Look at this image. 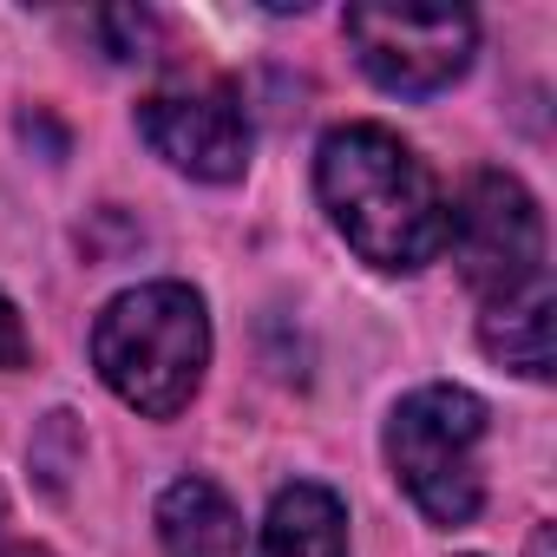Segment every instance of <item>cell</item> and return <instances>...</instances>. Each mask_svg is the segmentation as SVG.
Listing matches in <instances>:
<instances>
[{
    "label": "cell",
    "instance_id": "cell-1",
    "mask_svg": "<svg viewBox=\"0 0 557 557\" xmlns=\"http://www.w3.org/2000/svg\"><path fill=\"white\" fill-rule=\"evenodd\" d=\"M315 197L348 249L387 275H413L446 249L440 177L387 125H335L315 151Z\"/></svg>",
    "mask_w": 557,
    "mask_h": 557
},
{
    "label": "cell",
    "instance_id": "cell-2",
    "mask_svg": "<svg viewBox=\"0 0 557 557\" xmlns=\"http://www.w3.org/2000/svg\"><path fill=\"white\" fill-rule=\"evenodd\" d=\"M99 381L145 420H177L210 368V315L190 283H138L92 322Z\"/></svg>",
    "mask_w": 557,
    "mask_h": 557
},
{
    "label": "cell",
    "instance_id": "cell-3",
    "mask_svg": "<svg viewBox=\"0 0 557 557\" xmlns=\"http://www.w3.org/2000/svg\"><path fill=\"white\" fill-rule=\"evenodd\" d=\"M485 433L492 413L472 387H413L394 413H387V472L400 479V492L420 505L426 524H472L485 505Z\"/></svg>",
    "mask_w": 557,
    "mask_h": 557
},
{
    "label": "cell",
    "instance_id": "cell-4",
    "mask_svg": "<svg viewBox=\"0 0 557 557\" xmlns=\"http://www.w3.org/2000/svg\"><path fill=\"white\" fill-rule=\"evenodd\" d=\"M361 73L394 99H433L466 79L479 53V21L466 8H413V0H361L342 21Z\"/></svg>",
    "mask_w": 557,
    "mask_h": 557
},
{
    "label": "cell",
    "instance_id": "cell-5",
    "mask_svg": "<svg viewBox=\"0 0 557 557\" xmlns=\"http://www.w3.org/2000/svg\"><path fill=\"white\" fill-rule=\"evenodd\" d=\"M446 249L479 302L544 283V210L511 171H479L446 203Z\"/></svg>",
    "mask_w": 557,
    "mask_h": 557
},
{
    "label": "cell",
    "instance_id": "cell-6",
    "mask_svg": "<svg viewBox=\"0 0 557 557\" xmlns=\"http://www.w3.org/2000/svg\"><path fill=\"white\" fill-rule=\"evenodd\" d=\"M138 132L171 171H184L197 184H236L249 171V145H256L249 112H243L236 86H223V79L158 86L138 106Z\"/></svg>",
    "mask_w": 557,
    "mask_h": 557
},
{
    "label": "cell",
    "instance_id": "cell-7",
    "mask_svg": "<svg viewBox=\"0 0 557 557\" xmlns=\"http://www.w3.org/2000/svg\"><path fill=\"white\" fill-rule=\"evenodd\" d=\"M158 544L164 557H243V511L203 472H184L158 498Z\"/></svg>",
    "mask_w": 557,
    "mask_h": 557
},
{
    "label": "cell",
    "instance_id": "cell-8",
    "mask_svg": "<svg viewBox=\"0 0 557 557\" xmlns=\"http://www.w3.org/2000/svg\"><path fill=\"white\" fill-rule=\"evenodd\" d=\"M256 557H355L348 550V505L315 479L283 485L269 498Z\"/></svg>",
    "mask_w": 557,
    "mask_h": 557
},
{
    "label": "cell",
    "instance_id": "cell-9",
    "mask_svg": "<svg viewBox=\"0 0 557 557\" xmlns=\"http://www.w3.org/2000/svg\"><path fill=\"white\" fill-rule=\"evenodd\" d=\"M550 309H557V302H550V275H544V283H531V289H518V296L485 302V315H479V348H485L498 368L524 374V381H550V361H557Z\"/></svg>",
    "mask_w": 557,
    "mask_h": 557
},
{
    "label": "cell",
    "instance_id": "cell-10",
    "mask_svg": "<svg viewBox=\"0 0 557 557\" xmlns=\"http://www.w3.org/2000/svg\"><path fill=\"white\" fill-rule=\"evenodd\" d=\"M99 40H106V53L112 60H151V47H158V14H145V8H106L99 21Z\"/></svg>",
    "mask_w": 557,
    "mask_h": 557
},
{
    "label": "cell",
    "instance_id": "cell-11",
    "mask_svg": "<svg viewBox=\"0 0 557 557\" xmlns=\"http://www.w3.org/2000/svg\"><path fill=\"white\" fill-rule=\"evenodd\" d=\"M27 355H34V342H27V322H21V309L0 296V374L8 368H27Z\"/></svg>",
    "mask_w": 557,
    "mask_h": 557
},
{
    "label": "cell",
    "instance_id": "cell-12",
    "mask_svg": "<svg viewBox=\"0 0 557 557\" xmlns=\"http://www.w3.org/2000/svg\"><path fill=\"white\" fill-rule=\"evenodd\" d=\"M0 557H53L47 544H27V537H8V544H0Z\"/></svg>",
    "mask_w": 557,
    "mask_h": 557
},
{
    "label": "cell",
    "instance_id": "cell-13",
    "mask_svg": "<svg viewBox=\"0 0 557 557\" xmlns=\"http://www.w3.org/2000/svg\"><path fill=\"white\" fill-rule=\"evenodd\" d=\"M531 557H550V524H544V531L531 537Z\"/></svg>",
    "mask_w": 557,
    "mask_h": 557
},
{
    "label": "cell",
    "instance_id": "cell-14",
    "mask_svg": "<svg viewBox=\"0 0 557 557\" xmlns=\"http://www.w3.org/2000/svg\"><path fill=\"white\" fill-rule=\"evenodd\" d=\"M0 511H8V498H0Z\"/></svg>",
    "mask_w": 557,
    "mask_h": 557
}]
</instances>
